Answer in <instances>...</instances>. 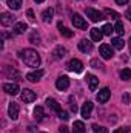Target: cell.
I'll return each instance as SVG.
<instances>
[{
	"mask_svg": "<svg viewBox=\"0 0 131 133\" xmlns=\"http://www.w3.org/2000/svg\"><path fill=\"white\" fill-rule=\"evenodd\" d=\"M20 54H22V61L25 62V65L33 66V68H37V66L40 65V56H39V53L35 50L28 48V50L22 51Z\"/></svg>",
	"mask_w": 131,
	"mask_h": 133,
	"instance_id": "1",
	"label": "cell"
},
{
	"mask_svg": "<svg viewBox=\"0 0 131 133\" xmlns=\"http://www.w3.org/2000/svg\"><path fill=\"white\" fill-rule=\"evenodd\" d=\"M99 51H100V56H102L103 59H111V57L114 56V51H113V48H111V45H106V43H103V45H100V48H99Z\"/></svg>",
	"mask_w": 131,
	"mask_h": 133,
	"instance_id": "2",
	"label": "cell"
},
{
	"mask_svg": "<svg viewBox=\"0 0 131 133\" xmlns=\"http://www.w3.org/2000/svg\"><path fill=\"white\" fill-rule=\"evenodd\" d=\"M86 16L90 17L91 22H99V20L105 19L103 14H102L100 11H97V9H94V8H88V9H86Z\"/></svg>",
	"mask_w": 131,
	"mask_h": 133,
	"instance_id": "3",
	"label": "cell"
},
{
	"mask_svg": "<svg viewBox=\"0 0 131 133\" xmlns=\"http://www.w3.org/2000/svg\"><path fill=\"white\" fill-rule=\"evenodd\" d=\"M68 70H69V71H74V73H82L83 64H82L79 59H71V61L68 62Z\"/></svg>",
	"mask_w": 131,
	"mask_h": 133,
	"instance_id": "4",
	"label": "cell"
},
{
	"mask_svg": "<svg viewBox=\"0 0 131 133\" xmlns=\"http://www.w3.org/2000/svg\"><path fill=\"white\" fill-rule=\"evenodd\" d=\"M0 22H2L3 26H11V25L16 22V17H14L12 14H9V12H2V16H0Z\"/></svg>",
	"mask_w": 131,
	"mask_h": 133,
	"instance_id": "5",
	"label": "cell"
},
{
	"mask_svg": "<svg viewBox=\"0 0 131 133\" xmlns=\"http://www.w3.org/2000/svg\"><path fill=\"white\" fill-rule=\"evenodd\" d=\"M91 111H93V102H90V101H86L83 105H82V108H80V113H82V118H85V119H88V118H91Z\"/></svg>",
	"mask_w": 131,
	"mask_h": 133,
	"instance_id": "6",
	"label": "cell"
},
{
	"mask_svg": "<svg viewBox=\"0 0 131 133\" xmlns=\"http://www.w3.org/2000/svg\"><path fill=\"white\" fill-rule=\"evenodd\" d=\"M72 23H74V26L79 28V30H86V22L83 20V17H82L80 14H74V16H72Z\"/></svg>",
	"mask_w": 131,
	"mask_h": 133,
	"instance_id": "7",
	"label": "cell"
},
{
	"mask_svg": "<svg viewBox=\"0 0 131 133\" xmlns=\"http://www.w3.org/2000/svg\"><path fill=\"white\" fill-rule=\"evenodd\" d=\"M35 98H37V95L33 90H30V88L22 90V101L23 102H33V101H35Z\"/></svg>",
	"mask_w": 131,
	"mask_h": 133,
	"instance_id": "8",
	"label": "cell"
},
{
	"mask_svg": "<svg viewBox=\"0 0 131 133\" xmlns=\"http://www.w3.org/2000/svg\"><path fill=\"white\" fill-rule=\"evenodd\" d=\"M8 115H9V118H11L12 121H16V119L19 118V104L11 102L9 107H8Z\"/></svg>",
	"mask_w": 131,
	"mask_h": 133,
	"instance_id": "9",
	"label": "cell"
},
{
	"mask_svg": "<svg viewBox=\"0 0 131 133\" xmlns=\"http://www.w3.org/2000/svg\"><path fill=\"white\" fill-rule=\"evenodd\" d=\"M56 87H57V90H60V91L66 90V88L69 87V79H68L66 76H60V77L56 81Z\"/></svg>",
	"mask_w": 131,
	"mask_h": 133,
	"instance_id": "10",
	"label": "cell"
},
{
	"mask_svg": "<svg viewBox=\"0 0 131 133\" xmlns=\"http://www.w3.org/2000/svg\"><path fill=\"white\" fill-rule=\"evenodd\" d=\"M79 50H80L82 53H91V51H93V42L82 39V40L79 42Z\"/></svg>",
	"mask_w": 131,
	"mask_h": 133,
	"instance_id": "11",
	"label": "cell"
},
{
	"mask_svg": "<svg viewBox=\"0 0 131 133\" xmlns=\"http://www.w3.org/2000/svg\"><path fill=\"white\" fill-rule=\"evenodd\" d=\"M3 91L8 93V95L16 96L20 90H19V85H17V84H3Z\"/></svg>",
	"mask_w": 131,
	"mask_h": 133,
	"instance_id": "12",
	"label": "cell"
},
{
	"mask_svg": "<svg viewBox=\"0 0 131 133\" xmlns=\"http://www.w3.org/2000/svg\"><path fill=\"white\" fill-rule=\"evenodd\" d=\"M110 96H111L110 88H102V90L97 93V101L100 102V104H105L106 101L110 99Z\"/></svg>",
	"mask_w": 131,
	"mask_h": 133,
	"instance_id": "13",
	"label": "cell"
},
{
	"mask_svg": "<svg viewBox=\"0 0 131 133\" xmlns=\"http://www.w3.org/2000/svg\"><path fill=\"white\" fill-rule=\"evenodd\" d=\"M86 81H88V85H90V90L91 91H94L96 88H97V85H99V79L94 76V74H86Z\"/></svg>",
	"mask_w": 131,
	"mask_h": 133,
	"instance_id": "14",
	"label": "cell"
},
{
	"mask_svg": "<svg viewBox=\"0 0 131 133\" xmlns=\"http://www.w3.org/2000/svg\"><path fill=\"white\" fill-rule=\"evenodd\" d=\"M42 76H43V70H37V71H33V73H28L26 79L30 82H37L39 79H42Z\"/></svg>",
	"mask_w": 131,
	"mask_h": 133,
	"instance_id": "15",
	"label": "cell"
},
{
	"mask_svg": "<svg viewBox=\"0 0 131 133\" xmlns=\"http://www.w3.org/2000/svg\"><path fill=\"white\" fill-rule=\"evenodd\" d=\"M46 105H48L49 108H53L54 111H57V113H60V111H62L60 104H59L56 99H53V98H48V99H46Z\"/></svg>",
	"mask_w": 131,
	"mask_h": 133,
	"instance_id": "16",
	"label": "cell"
},
{
	"mask_svg": "<svg viewBox=\"0 0 131 133\" xmlns=\"http://www.w3.org/2000/svg\"><path fill=\"white\" fill-rule=\"evenodd\" d=\"M53 14H54V9L53 8H46L43 12H42V19H43V22H51L53 20Z\"/></svg>",
	"mask_w": 131,
	"mask_h": 133,
	"instance_id": "17",
	"label": "cell"
},
{
	"mask_svg": "<svg viewBox=\"0 0 131 133\" xmlns=\"http://www.w3.org/2000/svg\"><path fill=\"white\" fill-rule=\"evenodd\" d=\"M102 37H103L102 30H99V28H93V30H91V39H93L94 42H100Z\"/></svg>",
	"mask_w": 131,
	"mask_h": 133,
	"instance_id": "18",
	"label": "cell"
},
{
	"mask_svg": "<svg viewBox=\"0 0 131 133\" xmlns=\"http://www.w3.org/2000/svg\"><path fill=\"white\" fill-rule=\"evenodd\" d=\"M26 30H28V26H26L25 22H19V23L14 25V33L16 34H23Z\"/></svg>",
	"mask_w": 131,
	"mask_h": 133,
	"instance_id": "19",
	"label": "cell"
},
{
	"mask_svg": "<svg viewBox=\"0 0 131 133\" xmlns=\"http://www.w3.org/2000/svg\"><path fill=\"white\" fill-rule=\"evenodd\" d=\"M111 45H113L116 50H123L125 42H123V39H120V37H114V39L111 40Z\"/></svg>",
	"mask_w": 131,
	"mask_h": 133,
	"instance_id": "20",
	"label": "cell"
},
{
	"mask_svg": "<svg viewBox=\"0 0 131 133\" xmlns=\"http://www.w3.org/2000/svg\"><path fill=\"white\" fill-rule=\"evenodd\" d=\"M72 133H85V125L82 121H76L72 125Z\"/></svg>",
	"mask_w": 131,
	"mask_h": 133,
	"instance_id": "21",
	"label": "cell"
},
{
	"mask_svg": "<svg viewBox=\"0 0 131 133\" xmlns=\"http://www.w3.org/2000/svg\"><path fill=\"white\" fill-rule=\"evenodd\" d=\"M54 59H62V57H65L66 54V48H63V46H57L56 50H54Z\"/></svg>",
	"mask_w": 131,
	"mask_h": 133,
	"instance_id": "22",
	"label": "cell"
},
{
	"mask_svg": "<svg viewBox=\"0 0 131 133\" xmlns=\"http://www.w3.org/2000/svg\"><path fill=\"white\" fill-rule=\"evenodd\" d=\"M6 3H8V6H9L11 9H14V11H17V9L22 8V0H6Z\"/></svg>",
	"mask_w": 131,
	"mask_h": 133,
	"instance_id": "23",
	"label": "cell"
},
{
	"mask_svg": "<svg viewBox=\"0 0 131 133\" xmlns=\"http://www.w3.org/2000/svg\"><path fill=\"white\" fill-rule=\"evenodd\" d=\"M43 116H45L43 108H42V107H35V108H34V119H35V121H42Z\"/></svg>",
	"mask_w": 131,
	"mask_h": 133,
	"instance_id": "24",
	"label": "cell"
},
{
	"mask_svg": "<svg viewBox=\"0 0 131 133\" xmlns=\"http://www.w3.org/2000/svg\"><path fill=\"white\" fill-rule=\"evenodd\" d=\"M114 31L119 34V36H123V33H125V26H123V23H122L120 20H117V23H116V26H114Z\"/></svg>",
	"mask_w": 131,
	"mask_h": 133,
	"instance_id": "25",
	"label": "cell"
},
{
	"mask_svg": "<svg viewBox=\"0 0 131 133\" xmlns=\"http://www.w3.org/2000/svg\"><path fill=\"white\" fill-rule=\"evenodd\" d=\"M120 77H122L123 81H130L131 79V70L130 68H123V70L120 71Z\"/></svg>",
	"mask_w": 131,
	"mask_h": 133,
	"instance_id": "26",
	"label": "cell"
},
{
	"mask_svg": "<svg viewBox=\"0 0 131 133\" xmlns=\"http://www.w3.org/2000/svg\"><path fill=\"white\" fill-rule=\"evenodd\" d=\"M59 31H60V34H62L63 37H71V36H72V31H69L68 28L62 26V23H59Z\"/></svg>",
	"mask_w": 131,
	"mask_h": 133,
	"instance_id": "27",
	"label": "cell"
},
{
	"mask_svg": "<svg viewBox=\"0 0 131 133\" xmlns=\"http://www.w3.org/2000/svg\"><path fill=\"white\" fill-rule=\"evenodd\" d=\"M103 14H105V16H108V17H111V19H116V20L120 17V16H119L116 11H113V9H105V11H103Z\"/></svg>",
	"mask_w": 131,
	"mask_h": 133,
	"instance_id": "28",
	"label": "cell"
},
{
	"mask_svg": "<svg viewBox=\"0 0 131 133\" xmlns=\"http://www.w3.org/2000/svg\"><path fill=\"white\" fill-rule=\"evenodd\" d=\"M114 31V28L110 25V23H106V25H103V28H102V33L105 34V36H111V33Z\"/></svg>",
	"mask_w": 131,
	"mask_h": 133,
	"instance_id": "29",
	"label": "cell"
},
{
	"mask_svg": "<svg viewBox=\"0 0 131 133\" xmlns=\"http://www.w3.org/2000/svg\"><path fill=\"white\" fill-rule=\"evenodd\" d=\"M93 132L94 133H108V130L105 129V127H102V125H97V124H93Z\"/></svg>",
	"mask_w": 131,
	"mask_h": 133,
	"instance_id": "30",
	"label": "cell"
},
{
	"mask_svg": "<svg viewBox=\"0 0 131 133\" xmlns=\"http://www.w3.org/2000/svg\"><path fill=\"white\" fill-rule=\"evenodd\" d=\"M30 42L34 43V45H39V43H40V36H39L37 33H33L31 37H30Z\"/></svg>",
	"mask_w": 131,
	"mask_h": 133,
	"instance_id": "31",
	"label": "cell"
},
{
	"mask_svg": "<svg viewBox=\"0 0 131 133\" xmlns=\"http://www.w3.org/2000/svg\"><path fill=\"white\" fill-rule=\"evenodd\" d=\"M59 118L63 119V121H68V119H69V115H68L66 111H60V113H59Z\"/></svg>",
	"mask_w": 131,
	"mask_h": 133,
	"instance_id": "32",
	"label": "cell"
},
{
	"mask_svg": "<svg viewBox=\"0 0 131 133\" xmlns=\"http://www.w3.org/2000/svg\"><path fill=\"white\" fill-rule=\"evenodd\" d=\"M91 65L94 66V68H103V65H102L99 61H96V59H94V61H91Z\"/></svg>",
	"mask_w": 131,
	"mask_h": 133,
	"instance_id": "33",
	"label": "cell"
},
{
	"mask_svg": "<svg viewBox=\"0 0 131 133\" xmlns=\"http://www.w3.org/2000/svg\"><path fill=\"white\" fill-rule=\"evenodd\" d=\"M26 16H28L30 20H34V19H35V17H34V11L33 9H28V11H26Z\"/></svg>",
	"mask_w": 131,
	"mask_h": 133,
	"instance_id": "34",
	"label": "cell"
},
{
	"mask_svg": "<svg viewBox=\"0 0 131 133\" xmlns=\"http://www.w3.org/2000/svg\"><path fill=\"white\" fill-rule=\"evenodd\" d=\"M113 133H128V129L127 127H122V129H116Z\"/></svg>",
	"mask_w": 131,
	"mask_h": 133,
	"instance_id": "35",
	"label": "cell"
},
{
	"mask_svg": "<svg viewBox=\"0 0 131 133\" xmlns=\"http://www.w3.org/2000/svg\"><path fill=\"white\" fill-rule=\"evenodd\" d=\"M122 101H123V104H128V102H130V95L125 93V95L122 96Z\"/></svg>",
	"mask_w": 131,
	"mask_h": 133,
	"instance_id": "36",
	"label": "cell"
},
{
	"mask_svg": "<svg viewBox=\"0 0 131 133\" xmlns=\"http://www.w3.org/2000/svg\"><path fill=\"white\" fill-rule=\"evenodd\" d=\"M59 132H60V133H69V130H68V127H65V125H62V127L59 129Z\"/></svg>",
	"mask_w": 131,
	"mask_h": 133,
	"instance_id": "37",
	"label": "cell"
},
{
	"mask_svg": "<svg viewBox=\"0 0 131 133\" xmlns=\"http://www.w3.org/2000/svg\"><path fill=\"white\" fill-rule=\"evenodd\" d=\"M71 111H74V113L77 111V105H76V102H72V101H71Z\"/></svg>",
	"mask_w": 131,
	"mask_h": 133,
	"instance_id": "38",
	"label": "cell"
},
{
	"mask_svg": "<svg viewBox=\"0 0 131 133\" xmlns=\"http://www.w3.org/2000/svg\"><path fill=\"white\" fill-rule=\"evenodd\" d=\"M116 3H117V5H120V6H123V5H127V3H128V0H116Z\"/></svg>",
	"mask_w": 131,
	"mask_h": 133,
	"instance_id": "39",
	"label": "cell"
},
{
	"mask_svg": "<svg viewBox=\"0 0 131 133\" xmlns=\"http://www.w3.org/2000/svg\"><path fill=\"white\" fill-rule=\"evenodd\" d=\"M125 17H128V20H130V22H131V6H130V8H128V11L125 12Z\"/></svg>",
	"mask_w": 131,
	"mask_h": 133,
	"instance_id": "40",
	"label": "cell"
},
{
	"mask_svg": "<svg viewBox=\"0 0 131 133\" xmlns=\"http://www.w3.org/2000/svg\"><path fill=\"white\" fill-rule=\"evenodd\" d=\"M34 2H37V3H42V2H45V0H34Z\"/></svg>",
	"mask_w": 131,
	"mask_h": 133,
	"instance_id": "41",
	"label": "cell"
},
{
	"mask_svg": "<svg viewBox=\"0 0 131 133\" xmlns=\"http://www.w3.org/2000/svg\"><path fill=\"white\" fill-rule=\"evenodd\" d=\"M40 133H45V132H40Z\"/></svg>",
	"mask_w": 131,
	"mask_h": 133,
	"instance_id": "42",
	"label": "cell"
},
{
	"mask_svg": "<svg viewBox=\"0 0 131 133\" xmlns=\"http://www.w3.org/2000/svg\"><path fill=\"white\" fill-rule=\"evenodd\" d=\"M130 42H131V40H130Z\"/></svg>",
	"mask_w": 131,
	"mask_h": 133,
	"instance_id": "43",
	"label": "cell"
}]
</instances>
